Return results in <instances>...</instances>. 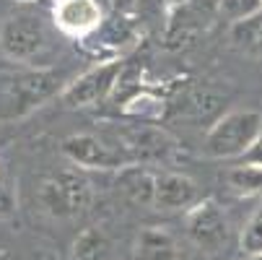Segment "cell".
I'll use <instances>...</instances> for the list:
<instances>
[{
  "label": "cell",
  "instance_id": "obj_1",
  "mask_svg": "<svg viewBox=\"0 0 262 260\" xmlns=\"http://www.w3.org/2000/svg\"><path fill=\"white\" fill-rule=\"evenodd\" d=\"M62 73L55 68H21L0 73V123L29 117L47 99L62 91Z\"/></svg>",
  "mask_w": 262,
  "mask_h": 260
},
{
  "label": "cell",
  "instance_id": "obj_2",
  "mask_svg": "<svg viewBox=\"0 0 262 260\" xmlns=\"http://www.w3.org/2000/svg\"><path fill=\"white\" fill-rule=\"evenodd\" d=\"M262 135V115L257 109H234L218 117L203 141L208 159H244Z\"/></svg>",
  "mask_w": 262,
  "mask_h": 260
},
{
  "label": "cell",
  "instance_id": "obj_3",
  "mask_svg": "<svg viewBox=\"0 0 262 260\" xmlns=\"http://www.w3.org/2000/svg\"><path fill=\"white\" fill-rule=\"evenodd\" d=\"M0 52L16 63H34L50 52V31L39 13L16 11L0 26Z\"/></svg>",
  "mask_w": 262,
  "mask_h": 260
},
{
  "label": "cell",
  "instance_id": "obj_4",
  "mask_svg": "<svg viewBox=\"0 0 262 260\" xmlns=\"http://www.w3.org/2000/svg\"><path fill=\"white\" fill-rule=\"evenodd\" d=\"M94 201L91 182L78 169H62L42 182L39 203L55 218H73L89 211Z\"/></svg>",
  "mask_w": 262,
  "mask_h": 260
},
{
  "label": "cell",
  "instance_id": "obj_5",
  "mask_svg": "<svg viewBox=\"0 0 262 260\" xmlns=\"http://www.w3.org/2000/svg\"><path fill=\"white\" fill-rule=\"evenodd\" d=\"M184 232L192 245H198L203 252L215 255L229 245L231 227L223 208L215 201H198L184 213Z\"/></svg>",
  "mask_w": 262,
  "mask_h": 260
},
{
  "label": "cell",
  "instance_id": "obj_6",
  "mask_svg": "<svg viewBox=\"0 0 262 260\" xmlns=\"http://www.w3.org/2000/svg\"><path fill=\"white\" fill-rule=\"evenodd\" d=\"M62 154L83 169H122L130 164L120 146L109 143L94 133H73L62 141Z\"/></svg>",
  "mask_w": 262,
  "mask_h": 260
},
{
  "label": "cell",
  "instance_id": "obj_7",
  "mask_svg": "<svg viewBox=\"0 0 262 260\" xmlns=\"http://www.w3.org/2000/svg\"><path fill=\"white\" fill-rule=\"evenodd\" d=\"M122 73V60H106L86 70L83 76H78L73 84H68L60 91V99L65 107H91L99 104L112 94V89L117 86V78Z\"/></svg>",
  "mask_w": 262,
  "mask_h": 260
},
{
  "label": "cell",
  "instance_id": "obj_8",
  "mask_svg": "<svg viewBox=\"0 0 262 260\" xmlns=\"http://www.w3.org/2000/svg\"><path fill=\"white\" fill-rule=\"evenodd\" d=\"M52 21L68 36H89L104 24V11L99 0H55Z\"/></svg>",
  "mask_w": 262,
  "mask_h": 260
},
{
  "label": "cell",
  "instance_id": "obj_9",
  "mask_svg": "<svg viewBox=\"0 0 262 260\" xmlns=\"http://www.w3.org/2000/svg\"><path fill=\"white\" fill-rule=\"evenodd\" d=\"M120 148L127 154V159H140V162H159L166 159L174 148V141L151 125H133L120 133Z\"/></svg>",
  "mask_w": 262,
  "mask_h": 260
},
{
  "label": "cell",
  "instance_id": "obj_10",
  "mask_svg": "<svg viewBox=\"0 0 262 260\" xmlns=\"http://www.w3.org/2000/svg\"><path fill=\"white\" fill-rule=\"evenodd\" d=\"M198 203V182L184 172H156V201L161 211H187Z\"/></svg>",
  "mask_w": 262,
  "mask_h": 260
},
{
  "label": "cell",
  "instance_id": "obj_11",
  "mask_svg": "<svg viewBox=\"0 0 262 260\" xmlns=\"http://www.w3.org/2000/svg\"><path fill=\"white\" fill-rule=\"evenodd\" d=\"M117 188L120 193L135 206H154L156 201V172L143 164H127L117 169Z\"/></svg>",
  "mask_w": 262,
  "mask_h": 260
},
{
  "label": "cell",
  "instance_id": "obj_12",
  "mask_svg": "<svg viewBox=\"0 0 262 260\" xmlns=\"http://www.w3.org/2000/svg\"><path fill=\"white\" fill-rule=\"evenodd\" d=\"M133 260H179V247L164 227H145L135 237Z\"/></svg>",
  "mask_w": 262,
  "mask_h": 260
},
{
  "label": "cell",
  "instance_id": "obj_13",
  "mask_svg": "<svg viewBox=\"0 0 262 260\" xmlns=\"http://www.w3.org/2000/svg\"><path fill=\"white\" fill-rule=\"evenodd\" d=\"M218 8V3H213ZM210 3H182L177 8V13L171 16V24H169V39H187L190 34L205 29V24L210 21V11H213Z\"/></svg>",
  "mask_w": 262,
  "mask_h": 260
},
{
  "label": "cell",
  "instance_id": "obj_14",
  "mask_svg": "<svg viewBox=\"0 0 262 260\" xmlns=\"http://www.w3.org/2000/svg\"><path fill=\"white\" fill-rule=\"evenodd\" d=\"M231 45L252 57H262V8H257L254 13L231 21Z\"/></svg>",
  "mask_w": 262,
  "mask_h": 260
},
{
  "label": "cell",
  "instance_id": "obj_15",
  "mask_svg": "<svg viewBox=\"0 0 262 260\" xmlns=\"http://www.w3.org/2000/svg\"><path fill=\"white\" fill-rule=\"evenodd\" d=\"M70 260H112V242L96 227H86L70 250Z\"/></svg>",
  "mask_w": 262,
  "mask_h": 260
},
{
  "label": "cell",
  "instance_id": "obj_16",
  "mask_svg": "<svg viewBox=\"0 0 262 260\" xmlns=\"http://www.w3.org/2000/svg\"><path fill=\"white\" fill-rule=\"evenodd\" d=\"M226 185L229 190L242 195V198H254L262 195V164L254 162H242L226 172Z\"/></svg>",
  "mask_w": 262,
  "mask_h": 260
},
{
  "label": "cell",
  "instance_id": "obj_17",
  "mask_svg": "<svg viewBox=\"0 0 262 260\" xmlns=\"http://www.w3.org/2000/svg\"><path fill=\"white\" fill-rule=\"evenodd\" d=\"M239 247H242V255L262 252V203L254 208V213L249 216V221L244 224L242 237H239Z\"/></svg>",
  "mask_w": 262,
  "mask_h": 260
},
{
  "label": "cell",
  "instance_id": "obj_18",
  "mask_svg": "<svg viewBox=\"0 0 262 260\" xmlns=\"http://www.w3.org/2000/svg\"><path fill=\"white\" fill-rule=\"evenodd\" d=\"M215 3H218V11L231 21H239L254 13L257 8H262V0H215Z\"/></svg>",
  "mask_w": 262,
  "mask_h": 260
},
{
  "label": "cell",
  "instance_id": "obj_19",
  "mask_svg": "<svg viewBox=\"0 0 262 260\" xmlns=\"http://www.w3.org/2000/svg\"><path fill=\"white\" fill-rule=\"evenodd\" d=\"M13 208V195H11V188L8 185H3V179H0V216L11 213Z\"/></svg>",
  "mask_w": 262,
  "mask_h": 260
},
{
  "label": "cell",
  "instance_id": "obj_20",
  "mask_svg": "<svg viewBox=\"0 0 262 260\" xmlns=\"http://www.w3.org/2000/svg\"><path fill=\"white\" fill-rule=\"evenodd\" d=\"M244 162H254V164H262V135L257 138V143L247 151V156H244Z\"/></svg>",
  "mask_w": 262,
  "mask_h": 260
},
{
  "label": "cell",
  "instance_id": "obj_21",
  "mask_svg": "<svg viewBox=\"0 0 262 260\" xmlns=\"http://www.w3.org/2000/svg\"><path fill=\"white\" fill-rule=\"evenodd\" d=\"M239 260H262V252H254V255H242Z\"/></svg>",
  "mask_w": 262,
  "mask_h": 260
}]
</instances>
